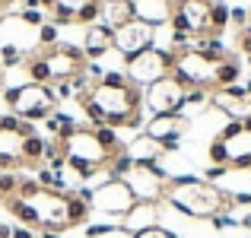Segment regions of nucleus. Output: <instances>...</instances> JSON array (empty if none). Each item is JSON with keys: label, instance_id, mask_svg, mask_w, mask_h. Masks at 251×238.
<instances>
[{"label": "nucleus", "instance_id": "nucleus-1", "mask_svg": "<svg viewBox=\"0 0 251 238\" xmlns=\"http://www.w3.org/2000/svg\"><path fill=\"white\" fill-rule=\"evenodd\" d=\"M0 207L10 210L23 226L32 232H67L89 219L92 207L80 190H57V188H42L35 178H19L16 194L3 197Z\"/></svg>", "mask_w": 251, "mask_h": 238}, {"label": "nucleus", "instance_id": "nucleus-2", "mask_svg": "<svg viewBox=\"0 0 251 238\" xmlns=\"http://www.w3.org/2000/svg\"><path fill=\"white\" fill-rule=\"evenodd\" d=\"M83 115L92 127L134 130L143 124V89H137L124 73H102L99 79H86L76 92Z\"/></svg>", "mask_w": 251, "mask_h": 238}, {"label": "nucleus", "instance_id": "nucleus-3", "mask_svg": "<svg viewBox=\"0 0 251 238\" xmlns=\"http://www.w3.org/2000/svg\"><path fill=\"white\" fill-rule=\"evenodd\" d=\"M64 146V168L74 171L76 178H92L99 171H108V165L127 149V143L111 127H92V124H76V130L61 140Z\"/></svg>", "mask_w": 251, "mask_h": 238}, {"label": "nucleus", "instance_id": "nucleus-4", "mask_svg": "<svg viewBox=\"0 0 251 238\" xmlns=\"http://www.w3.org/2000/svg\"><path fill=\"white\" fill-rule=\"evenodd\" d=\"M172 48H188L201 38H220L229 25V6L223 0H172Z\"/></svg>", "mask_w": 251, "mask_h": 238}, {"label": "nucleus", "instance_id": "nucleus-5", "mask_svg": "<svg viewBox=\"0 0 251 238\" xmlns=\"http://www.w3.org/2000/svg\"><path fill=\"white\" fill-rule=\"evenodd\" d=\"M162 203L175 207L178 213L191 216V219H216V216L232 213V194L223 190L220 184L207 181V178H194V175L169 178Z\"/></svg>", "mask_w": 251, "mask_h": 238}, {"label": "nucleus", "instance_id": "nucleus-6", "mask_svg": "<svg viewBox=\"0 0 251 238\" xmlns=\"http://www.w3.org/2000/svg\"><path fill=\"white\" fill-rule=\"evenodd\" d=\"M229 51L213 54L203 48H172V76L184 86V89H201V92H216L220 89V70L226 64Z\"/></svg>", "mask_w": 251, "mask_h": 238}, {"label": "nucleus", "instance_id": "nucleus-7", "mask_svg": "<svg viewBox=\"0 0 251 238\" xmlns=\"http://www.w3.org/2000/svg\"><path fill=\"white\" fill-rule=\"evenodd\" d=\"M207 156L216 168L251 171V118L248 121H229L226 127L210 140Z\"/></svg>", "mask_w": 251, "mask_h": 238}, {"label": "nucleus", "instance_id": "nucleus-8", "mask_svg": "<svg viewBox=\"0 0 251 238\" xmlns=\"http://www.w3.org/2000/svg\"><path fill=\"white\" fill-rule=\"evenodd\" d=\"M3 102L10 108V115H16L19 121H48L51 115L57 111V92L51 86L42 83H23V86H13V89L3 92Z\"/></svg>", "mask_w": 251, "mask_h": 238}, {"label": "nucleus", "instance_id": "nucleus-9", "mask_svg": "<svg viewBox=\"0 0 251 238\" xmlns=\"http://www.w3.org/2000/svg\"><path fill=\"white\" fill-rule=\"evenodd\" d=\"M32 54H35L38 61L45 64V70H48V79H51L54 86L74 83V79L86 76V70H89V57L83 54V48H76V45H67V42L35 45V48H32Z\"/></svg>", "mask_w": 251, "mask_h": 238}, {"label": "nucleus", "instance_id": "nucleus-10", "mask_svg": "<svg viewBox=\"0 0 251 238\" xmlns=\"http://www.w3.org/2000/svg\"><path fill=\"white\" fill-rule=\"evenodd\" d=\"M124 76H127L137 89H147V86L172 76V51L153 45V48L127 57V61H124Z\"/></svg>", "mask_w": 251, "mask_h": 238}, {"label": "nucleus", "instance_id": "nucleus-11", "mask_svg": "<svg viewBox=\"0 0 251 238\" xmlns=\"http://www.w3.org/2000/svg\"><path fill=\"white\" fill-rule=\"evenodd\" d=\"M169 178L159 165H147V162H130V168L121 175V181L130 188L137 203H156L159 207L166 200V188H169Z\"/></svg>", "mask_w": 251, "mask_h": 238}, {"label": "nucleus", "instance_id": "nucleus-12", "mask_svg": "<svg viewBox=\"0 0 251 238\" xmlns=\"http://www.w3.org/2000/svg\"><path fill=\"white\" fill-rule=\"evenodd\" d=\"M51 25H96L102 19V0H38Z\"/></svg>", "mask_w": 251, "mask_h": 238}, {"label": "nucleus", "instance_id": "nucleus-13", "mask_svg": "<svg viewBox=\"0 0 251 238\" xmlns=\"http://www.w3.org/2000/svg\"><path fill=\"white\" fill-rule=\"evenodd\" d=\"M134 194H130V188L121 181V178H105L99 188L89 190V207L96 210V213H105V216H118V219H124V216L134 210Z\"/></svg>", "mask_w": 251, "mask_h": 238}, {"label": "nucleus", "instance_id": "nucleus-14", "mask_svg": "<svg viewBox=\"0 0 251 238\" xmlns=\"http://www.w3.org/2000/svg\"><path fill=\"white\" fill-rule=\"evenodd\" d=\"M184 98L188 89L175 76H166L143 89V108H150V115H178L184 108Z\"/></svg>", "mask_w": 251, "mask_h": 238}, {"label": "nucleus", "instance_id": "nucleus-15", "mask_svg": "<svg viewBox=\"0 0 251 238\" xmlns=\"http://www.w3.org/2000/svg\"><path fill=\"white\" fill-rule=\"evenodd\" d=\"M111 32H115V51L124 54V61L156 45V29L147 25V23H140V19H130V23L118 25V29H111Z\"/></svg>", "mask_w": 251, "mask_h": 238}, {"label": "nucleus", "instance_id": "nucleus-16", "mask_svg": "<svg viewBox=\"0 0 251 238\" xmlns=\"http://www.w3.org/2000/svg\"><path fill=\"white\" fill-rule=\"evenodd\" d=\"M188 127H191V121L181 115V111H178V115H153L147 124H143V134L153 137L156 143H162L166 153H175L178 140L188 134Z\"/></svg>", "mask_w": 251, "mask_h": 238}, {"label": "nucleus", "instance_id": "nucleus-17", "mask_svg": "<svg viewBox=\"0 0 251 238\" xmlns=\"http://www.w3.org/2000/svg\"><path fill=\"white\" fill-rule=\"evenodd\" d=\"M210 105L229 118V121H248L251 118V89L248 86H226L210 92Z\"/></svg>", "mask_w": 251, "mask_h": 238}, {"label": "nucleus", "instance_id": "nucleus-18", "mask_svg": "<svg viewBox=\"0 0 251 238\" xmlns=\"http://www.w3.org/2000/svg\"><path fill=\"white\" fill-rule=\"evenodd\" d=\"M130 10H134V19L159 29L172 19V0H130Z\"/></svg>", "mask_w": 251, "mask_h": 238}, {"label": "nucleus", "instance_id": "nucleus-19", "mask_svg": "<svg viewBox=\"0 0 251 238\" xmlns=\"http://www.w3.org/2000/svg\"><path fill=\"white\" fill-rule=\"evenodd\" d=\"M108 51H115V32L105 23L89 25L86 35H83V54L89 57V61H96V57H105Z\"/></svg>", "mask_w": 251, "mask_h": 238}, {"label": "nucleus", "instance_id": "nucleus-20", "mask_svg": "<svg viewBox=\"0 0 251 238\" xmlns=\"http://www.w3.org/2000/svg\"><path fill=\"white\" fill-rule=\"evenodd\" d=\"M127 159L130 162H147V165H159V159L166 156V149H162V143H156L153 137H147V134H140L137 140H130L127 143Z\"/></svg>", "mask_w": 251, "mask_h": 238}, {"label": "nucleus", "instance_id": "nucleus-21", "mask_svg": "<svg viewBox=\"0 0 251 238\" xmlns=\"http://www.w3.org/2000/svg\"><path fill=\"white\" fill-rule=\"evenodd\" d=\"M156 219H159V207H156V203H134V210L121 219V226L134 235V232H143V229H150V226H159Z\"/></svg>", "mask_w": 251, "mask_h": 238}, {"label": "nucleus", "instance_id": "nucleus-22", "mask_svg": "<svg viewBox=\"0 0 251 238\" xmlns=\"http://www.w3.org/2000/svg\"><path fill=\"white\" fill-rule=\"evenodd\" d=\"M19 159H23V168H35V165H45V140L42 137H25L19 143Z\"/></svg>", "mask_w": 251, "mask_h": 238}, {"label": "nucleus", "instance_id": "nucleus-23", "mask_svg": "<svg viewBox=\"0 0 251 238\" xmlns=\"http://www.w3.org/2000/svg\"><path fill=\"white\" fill-rule=\"evenodd\" d=\"M102 16H105V25H108V29H118V25L134 19V10H130V3H105Z\"/></svg>", "mask_w": 251, "mask_h": 238}, {"label": "nucleus", "instance_id": "nucleus-24", "mask_svg": "<svg viewBox=\"0 0 251 238\" xmlns=\"http://www.w3.org/2000/svg\"><path fill=\"white\" fill-rule=\"evenodd\" d=\"M86 235L89 238H134L124 226H92L86 229Z\"/></svg>", "mask_w": 251, "mask_h": 238}, {"label": "nucleus", "instance_id": "nucleus-25", "mask_svg": "<svg viewBox=\"0 0 251 238\" xmlns=\"http://www.w3.org/2000/svg\"><path fill=\"white\" fill-rule=\"evenodd\" d=\"M16 184H19V175H16V171H3V175H0V200L16 194Z\"/></svg>", "mask_w": 251, "mask_h": 238}, {"label": "nucleus", "instance_id": "nucleus-26", "mask_svg": "<svg viewBox=\"0 0 251 238\" xmlns=\"http://www.w3.org/2000/svg\"><path fill=\"white\" fill-rule=\"evenodd\" d=\"M235 48H239V54L251 57V25H245V29L235 32Z\"/></svg>", "mask_w": 251, "mask_h": 238}, {"label": "nucleus", "instance_id": "nucleus-27", "mask_svg": "<svg viewBox=\"0 0 251 238\" xmlns=\"http://www.w3.org/2000/svg\"><path fill=\"white\" fill-rule=\"evenodd\" d=\"M134 238H178V235L169 232V229H162V226H150V229H143V232H134Z\"/></svg>", "mask_w": 251, "mask_h": 238}, {"label": "nucleus", "instance_id": "nucleus-28", "mask_svg": "<svg viewBox=\"0 0 251 238\" xmlns=\"http://www.w3.org/2000/svg\"><path fill=\"white\" fill-rule=\"evenodd\" d=\"M57 42V25H42V35H38V45H54Z\"/></svg>", "mask_w": 251, "mask_h": 238}, {"label": "nucleus", "instance_id": "nucleus-29", "mask_svg": "<svg viewBox=\"0 0 251 238\" xmlns=\"http://www.w3.org/2000/svg\"><path fill=\"white\" fill-rule=\"evenodd\" d=\"M13 238H38V232H32L29 226H16L13 229Z\"/></svg>", "mask_w": 251, "mask_h": 238}, {"label": "nucleus", "instance_id": "nucleus-30", "mask_svg": "<svg viewBox=\"0 0 251 238\" xmlns=\"http://www.w3.org/2000/svg\"><path fill=\"white\" fill-rule=\"evenodd\" d=\"M235 222H239L242 229H251V207H245V213H242V216H235Z\"/></svg>", "mask_w": 251, "mask_h": 238}, {"label": "nucleus", "instance_id": "nucleus-31", "mask_svg": "<svg viewBox=\"0 0 251 238\" xmlns=\"http://www.w3.org/2000/svg\"><path fill=\"white\" fill-rule=\"evenodd\" d=\"M0 238H13V229L6 222H0Z\"/></svg>", "mask_w": 251, "mask_h": 238}, {"label": "nucleus", "instance_id": "nucleus-32", "mask_svg": "<svg viewBox=\"0 0 251 238\" xmlns=\"http://www.w3.org/2000/svg\"><path fill=\"white\" fill-rule=\"evenodd\" d=\"M13 3H16V0H0V13H3V10H10Z\"/></svg>", "mask_w": 251, "mask_h": 238}, {"label": "nucleus", "instance_id": "nucleus-33", "mask_svg": "<svg viewBox=\"0 0 251 238\" xmlns=\"http://www.w3.org/2000/svg\"><path fill=\"white\" fill-rule=\"evenodd\" d=\"M38 238H61L57 232H38Z\"/></svg>", "mask_w": 251, "mask_h": 238}, {"label": "nucleus", "instance_id": "nucleus-34", "mask_svg": "<svg viewBox=\"0 0 251 238\" xmlns=\"http://www.w3.org/2000/svg\"><path fill=\"white\" fill-rule=\"evenodd\" d=\"M102 3H130V0H102Z\"/></svg>", "mask_w": 251, "mask_h": 238}, {"label": "nucleus", "instance_id": "nucleus-35", "mask_svg": "<svg viewBox=\"0 0 251 238\" xmlns=\"http://www.w3.org/2000/svg\"><path fill=\"white\" fill-rule=\"evenodd\" d=\"M248 89H251V79H248Z\"/></svg>", "mask_w": 251, "mask_h": 238}]
</instances>
